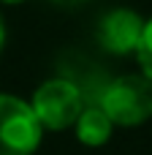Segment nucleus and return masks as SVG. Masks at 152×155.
<instances>
[{
  "instance_id": "f257e3e1",
  "label": "nucleus",
  "mask_w": 152,
  "mask_h": 155,
  "mask_svg": "<svg viewBox=\"0 0 152 155\" xmlns=\"http://www.w3.org/2000/svg\"><path fill=\"white\" fill-rule=\"evenodd\" d=\"M98 106L114 125H141L152 117V79L120 76L103 93Z\"/></svg>"
},
{
  "instance_id": "f03ea898",
  "label": "nucleus",
  "mask_w": 152,
  "mask_h": 155,
  "mask_svg": "<svg viewBox=\"0 0 152 155\" xmlns=\"http://www.w3.org/2000/svg\"><path fill=\"white\" fill-rule=\"evenodd\" d=\"M30 109H33V114L38 117L41 128L63 131V128L73 125L76 117H79V112L84 109L82 90H79L71 79H52V82H44V84L35 90Z\"/></svg>"
},
{
  "instance_id": "7ed1b4c3",
  "label": "nucleus",
  "mask_w": 152,
  "mask_h": 155,
  "mask_svg": "<svg viewBox=\"0 0 152 155\" xmlns=\"http://www.w3.org/2000/svg\"><path fill=\"white\" fill-rule=\"evenodd\" d=\"M41 142V123L30 104L0 95V155H33Z\"/></svg>"
},
{
  "instance_id": "20e7f679",
  "label": "nucleus",
  "mask_w": 152,
  "mask_h": 155,
  "mask_svg": "<svg viewBox=\"0 0 152 155\" xmlns=\"http://www.w3.org/2000/svg\"><path fill=\"white\" fill-rule=\"evenodd\" d=\"M141 33H144V19L128 8H114L98 22V44L112 54L136 52Z\"/></svg>"
},
{
  "instance_id": "39448f33",
  "label": "nucleus",
  "mask_w": 152,
  "mask_h": 155,
  "mask_svg": "<svg viewBox=\"0 0 152 155\" xmlns=\"http://www.w3.org/2000/svg\"><path fill=\"white\" fill-rule=\"evenodd\" d=\"M112 125H114V123L106 117V112H103L101 106H87V109H82L79 117H76V136H79V142L87 144V147H101V144L109 142Z\"/></svg>"
},
{
  "instance_id": "423d86ee",
  "label": "nucleus",
  "mask_w": 152,
  "mask_h": 155,
  "mask_svg": "<svg viewBox=\"0 0 152 155\" xmlns=\"http://www.w3.org/2000/svg\"><path fill=\"white\" fill-rule=\"evenodd\" d=\"M136 57H139V65H141L144 76L152 79V19H150V22H144V33H141Z\"/></svg>"
},
{
  "instance_id": "0eeeda50",
  "label": "nucleus",
  "mask_w": 152,
  "mask_h": 155,
  "mask_svg": "<svg viewBox=\"0 0 152 155\" xmlns=\"http://www.w3.org/2000/svg\"><path fill=\"white\" fill-rule=\"evenodd\" d=\"M54 3H63V5H76V3H82V0H54Z\"/></svg>"
},
{
  "instance_id": "6e6552de",
  "label": "nucleus",
  "mask_w": 152,
  "mask_h": 155,
  "mask_svg": "<svg viewBox=\"0 0 152 155\" xmlns=\"http://www.w3.org/2000/svg\"><path fill=\"white\" fill-rule=\"evenodd\" d=\"M3 38H5V30H3V22H0V49H3Z\"/></svg>"
},
{
  "instance_id": "1a4fd4ad",
  "label": "nucleus",
  "mask_w": 152,
  "mask_h": 155,
  "mask_svg": "<svg viewBox=\"0 0 152 155\" xmlns=\"http://www.w3.org/2000/svg\"><path fill=\"white\" fill-rule=\"evenodd\" d=\"M3 3H19V0H3Z\"/></svg>"
}]
</instances>
